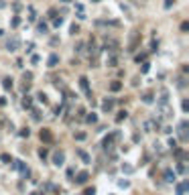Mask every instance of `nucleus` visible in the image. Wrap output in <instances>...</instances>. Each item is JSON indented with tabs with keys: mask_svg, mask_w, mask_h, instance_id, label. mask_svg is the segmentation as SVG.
<instances>
[{
	"mask_svg": "<svg viewBox=\"0 0 189 195\" xmlns=\"http://www.w3.org/2000/svg\"><path fill=\"white\" fill-rule=\"evenodd\" d=\"M30 114H33V120H41V112L37 108H30Z\"/></svg>",
	"mask_w": 189,
	"mask_h": 195,
	"instance_id": "24",
	"label": "nucleus"
},
{
	"mask_svg": "<svg viewBox=\"0 0 189 195\" xmlns=\"http://www.w3.org/2000/svg\"><path fill=\"white\" fill-rule=\"evenodd\" d=\"M0 159H2L4 163H12V159H10V155H2V156H0Z\"/></svg>",
	"mask_w": 189,
	"mask_h": 195,
	"instance_id": "33",
	"label": "nucleus"
},
{
	"mask_svg": "<svg viewBox=\"0 0 189 195\" xmlns=\"http://www.w3.org/2000/svg\"><path fill=\"white\" fill-rule=\"evenodd\" d=\"M138 43H140V33H138V31H132V35H130V43H128V51H130V53L138 47Z\"/></svg>",
	"mask_w": 189,
	"mask_h": 195,
	"instance_id": "3",
	"label": "nucleus"
},
{
	"mask_svg": "<svg viewBox=\"0 0 189 195\" xmlns=\"http://www.w3.org/2000/svg\"><path fill=\"white\" fill-rule=\"evenodd\" d=\"M47 155H49V152H47V148H45V146H43V148H39V156H41L43 161L47 159Z\"/></svg>",
	"mask_w": 189,
	"mask_h": 195,
	"instance_id": "26",
	"label": "nucleus"
},
{
	"mask_svg": "<svg viewBox=\"0 0 189 195\" xmlns=\"http://www.w3.org/2000/svg\"><path fill=\"white\" fill-rule=\"evenodd\" d=\"M144 57H146V53H140V55H136V61L140 63V61H144Z\"/></svg>",
	"mask_w": 189,
	"mask_h": 195,
	"instance_id": "35",
	"label": "nucleus"
},
{
	"mask_svg": "<svg viewBox=\"0 0 189 195\" xmlns=\"http://www.w3.org/2000/svg\"><path fill=\"white\" fill-rule=\"evenodd\" d=\"M30 195H41V193H35V191H33V193H30Z\"/></svg>",
	"mask_w": 189,
	"mask_h": 195,
	"instance_id": "45",
	"label": "nucleus"
},
{
	"mask_svg": "<svg viewBox=\"0 0 189 195\" xmlns=\"http://www.w3.org/2000/svg\"><path fill=\"white\" fill-rule=\"evenodd\" d=\"M37 31L41 33V35H47V33H49V27H47V23H39V24H37Z\"/></svg>",
	"mask_w": 189,
	"mask_h": 195,
	"instance_id": "17",
	"label": "nucleus"
},
{
	"mask_svg": "<svg viewBox=\"0 0 189 195\" xmlns=\"http://www.w3.org/2000/svg\"><path fill=\"white\" fill-rule=\"evenodd\" d=\"M142 102L144 104H152V102H155V96L152 94H142Z\"/></svg>",
	"mask_w": 189,
	"mask_h": 195,
	"instance_id": "22",
	"label": "nucleus"
},
{
	"mask_svg": "<svg viewBox=\"0 0 189 195\" xmlns=\"http://www.w3.org/2000/svg\"><path fill=\"white\" fill-rule=\"evenodd\" d=\"M63 2H71V0H63Z\"/></svg>",
	"mask_w": 189,
	"mask_h": 195,
	"instance_id": "47",
	"label": "nucleus"
},
{
	"mask_svg": "<svg viewBox=\"0 0 189 195\" xmlns=\"http://www.w3.org/2000/svg\"><path fill=\"white\" fill-rule=\"evenodd\" d=\"M122 171H124V173H132V171H134V169H132L130 165H122Z\"/></svg>",
	"mask_w": 189,
	"mask_h": 195,
	"instance_id": "29",
	"label": "nucleus"
},
{
	"mask_svg": "<svg viewBox=\"0 0 189 195\" xmlns=\"http://www.w3.org/2000/svg\"><path fill=\"white\" fill-rule=\"evenodd\" d=\"M179 138H181L183 142L187 140V120H181V122H179Z\"/></svg>",
	"mask_w": 189,
	"mask_h": 195,
	"instance_id": "7",
	"label": "nucleus"
},
{
	"mask_svg": "<svg viewBox=\"0 0 189 195\" xmlns=\"http://www.w3.org/2000/svg\"><path fill=\"white\" fill-rule=\"evenodd\" d=\"M12 27H18V24H21V16H14V18H12Z\"/></svg>",
	"mask_w": 189,
	"mask_h": 195,
	"instance_id": "31",
	"label": "nucleus"
},
{
	"mask_svg": "<svg viewBox=\"0 0 189 195\" xmlns=\"http://www.w3.org/2000/svg\"><path fill=\"white\" fill-rule=\"evenodd\" d=\"M120 89H122L120 81H112V83H110V92H120Z\"/></svg>",
	"mask_w": 189,
	"mask_h": 195,
	"instance_id": "21",
	"label": "nucleus"
},
{
	"mask_svg": "<svg viewBox=\"0 0 189 195\" xmlns=\"http://www.w3.org/2000/svg\"><path fill=\"white\" fill-rule=\"evenodd\" d=\"M75 152H77V156H79V159H81L83 163H91V159H90V155H88V152H85V150H81V148H77Z\"/></svg>",
	"mask_w": 189,
	"mask_h": 195,
	"instance_id": "13",
	"label": "nucleus"
},
{
	"mask_svg": "<svg viewBox=\"0 0 189 195\" xmlns=\"http://www.w3.org/2000/svg\"><path fill=\"white\" fill-rule=\"evenodd\" d=\"M61 24H63V18H61V16H59V18H57V16H53V27H57V29H59Z\"/></svg>",
	"mask_w": 189,
	"mask_h": 195,
	"instance_id": "25",
	"label": "nucleus"
},
{
	"mask_svg": "<svg viewBox=\"0 0 189 195\" xmlns=\"http://www.w3.org/2000/svg\"><path fill=\"white\" fill-rule=\"evenodd\" d=\"M85 122L96 124V122H98V114H94V112H91V114H88V116H85Z\"/></svg>",
	"mask_w": 189,
	"mask_h": 195,
	"instance_id": "19",
	"label": "nucleus"
},
{
	"mask_svg": "<svg viewBox=\"0 0 189 195\" xmlns=\"http://www.w3.org/2000/svg\"><path fill=\"white\" fill-rule=\"evenodd\" d=\"M169 146L175 148V146H177V140H175V138H169Z\"/></svg>",
	"mask_w": 189,
	"mask_h": 195,
	"instance_id": "39",
	"label": "nucleus"
},
{
	"mask_svg": "<svg viewBox=\"0 0 189 195\" xmlns=\"http://www.w3.org/2000/svg\"><path fill=\"white\" fill-rule=\"evenodd\" d=\"M12 8H14V10H21V8H23V4H21V2H14V4H12Z\"/></svg>",
	"mask_w": 189,
	"mask_h": 195,
	"instance_id": "41",
	"label": "nucleus"
},
{
	"mask_svg": "<svg viewBox=\"0 0 189 195\" xmlns=\"http://www.w3.org/2000/svg\"><path fill=\"white\" fill-rule=\"evenodd\" d=\"M163 177H165V181H167V183H173V181H175V171H171V169H165Z\"/></svg>",
	"mask_w": 189,
	"mask_h": 195,
	"instance_id": "12",
	"label": "nucleus"
},
{
	"mask_svg": "<svg viewBox=\"0 0 189 195\" xmlns=\"http://www.w3.org/2000/svg\"><path fill=\"white\" fill-rule=\"evenodd\" d=\"M112 108H114V100L112 98H106V100L102 102V110H104V112H112Z\"/></svg>",
	"mask_w": 189,
	"mask_h": 195,
	"instance_id": "10",
	"label": "nucleus"
},
{
	"mask_svg": "<svg viewBox=\"0 0 189 195\" xmlns=\"http://www.w3.org/2000/svg\"><path fill=\"white\" fill-rule=\"evenodd\" d=\"M79 87H81L83 94L88 96V100L94 104V98H91V89H90V79L85 77V75H81V77H79Z\"/></svg>",
	"mask_w": 189,
	"mask_h": 195,
	"instance_id": "1",
	"label": "nucleus"
},
{
	"mask_svg": "<svg viewBox=\"0 0 189 195\" xmlns=\"http://www.w3.org/2000/svg\"><path fill=\"white\" fill-rule=\"evenodd\" d=\"M126 118H128V112H126V110H120L118 116H116V122H122V120H126Z\"/></svg>",
	"mask_w": 189,
	"mask_h": 195,
	"instance_id": "20",
	"label": "nucleus"
},
{
	"mask_svg": "<svg viewBox=\"0 0 189 195\" xmlns=\"http://www.w3.org/2000/svg\"><path fill=\"white\" fill-rule=\"evenodd\" d=\"M183 112H189V102L183 100Z\"/></svg>",
	"mask_w": 189,
	"mask_h": 195,
	"instance_id": "38",
	"label": "nucleus"
},
{
	"mask_svg": "<svg viewBox=\"0 0 189 195\" xmlns=\"http://www.w3.org/2000/svg\"><path fill=\"white\" fill-rule=\"evenodd\" d=\"M88 179H90V175H88L85 171H81V173H77V177H75V183H77V185H83V183H85Z\"/></svg>",
	"mask_w": 189,
	"mask_h": 195,
	"instance_id": "11",
	"label": "nucleus"
},
{
	"mask_svg": "<svg viewBox=\"0 0 189 195\" xmlns=\"http://www.w3.org/2000/svg\"><path fill=\"white\" fill-rule=\"evenodd\" d=\"M75 140H85V132H77L75 134Z\"/></svg>",
	"mask_w": 189,
	"mask_h": 195,
	"instance_id": "32",
	"label": "nucleus"
},
{
	"mask_svg": "<svg viewBox=\"0 0 189 195\" xmlns=\"http://www.w3.org/2000/svg\"><path fill=\"white\" fill-rule=\"evenodd\" d=\"M187 29H189V23H181V31L185 33V31H187Z\"/></svg>",
	"mask_w": 189,
	"mask_h": 195,
	"instance_id": "42",
	"label": "nucleus"
},
{
	"mask_svg": "<svg viewBox=\"0 0 189 195\" xmlns=\"http://www.w3.org/2000/svg\"><path fill=\"white\" fill-rule=\"evenodd\" d=\"M29 79H33V73H30V71H27V73H24V81H29Z\"/></svg>",
	"mask_w": 189,
	"mask_h": 195,
	"instance_id": "40",
	"label": "nucleus"
},
{
	"mask_svg": "<svg viewBox=\"0 0 189 195\" xmlns=\"http://www.w3.org/2000/svg\"><path fill=\"white\" fill-rule=\"evenodd\" d=\"M163 104H169V89H167V87H163V89H161V98H159V106H163Z\"/></svg>",
	"mask_w": 189,
	"mask_h": 195,
	"instance_id": "9",
	"label": "nucleus"
},
{
	"mask_svg": "<svg viewBox=\"0 0 189 195\" xmlns=\"http://www.w3.org/2000/svg\"><path fill=\"white\" fill-rule=\"evenodd\" d=\"M175 4V0H165V8H171Z\"/></svg>",
	"mask_w": 189,
	"mask_h": 195,
	"instance_id": "36",
	"label": "nucleus"
},
{
	"mask_svg": "<svg viewBox=\"0 0 189 195\" xmlns=\"http://www.w3.org/2000/svg\"><path fill=\"white\" fill-rule=\"evenodd\" d=\"M2 87H4V89H12V77L4 75V77H2Z\"/></svg>",
	"mask_w": 189,
	"mask_h": 195,
	"instance_id": "14",
	"label": "nucleus"
},
{
	"mask_svg": "<svg viewBox=\"0 0 189 195\" xmlns=\"http://www.w3.org/2000/svg\"><path fill=\"white\" fill-rule=\"evenodd\" d=\"M37 100H39V102H43V104H45V106H47V104H49V98H47V94H43V92H39V96H37Z\"/></svg>",
	"mask_w": 189,
	"mask_h": 195,
	"instance_id": "23",
	"label": "nucleus"
},
{
	"mask_svg": "<svg viewBox=\"0 0 189 195\" xmlns=\"http://www.w3.org/2000/svg\"><path fill=\"white\" fill-rule=\"evenodd\" d=\"M39 136H41V140L45 142V144H51V142H53V134H51L49 128H43V130L39 132Z\"/></svg>",
	"mask_w": 189,
	"mask_h": 195,
	"instance_id": "6",
	"label": "nucleus"
},
{
	"mask_svg": "<svg viewBox=\"0 0 189 195\" xmlns=\"http://www.w3.org/2000/svg\"><path fill=\"white\" fill-rule=\"evenodd\" d=\"M18 47H21V39H18V37H12V39L6 41V51H10V53L16 51Z\"/></svg>",
	"mask_w": 189,
	"mask_h": 195,
	"instance_id": "5",
	"label": "nucleus"
},
{
	"mask_svg": "<svg viewBox=\"0 0 189 195\" xmlns=\"http://www.w3.org/2000/svg\"><path fill=\"white\" fill-rule=\"evenodd\" d=\"M149 69H151V63H142V69H140V71H142V73H146Z\"/></svg>",
	"mask_w": 189,
	"mask_h": 195,
	"instance_id": "34",
	"label": "nucleus"
},
{
	"mask_svg": "<svg viewBox=\"0 0 189 195\" xmlns=\"http://www.w3.org/2000/svg\"><path fill=\"white\" fill-rule=\"evenodd\" d=\"M116 138H120V132H118V130H114L112 134H108L106 138H104V140H102V146L106 148H112V144H114V140H116Z\"/></svg>",
	"mask_w": 189,
	"mask_h": 195,
	"instance_id": "2",
	"label": "nucleus"
},
{
	"mask_svg": "<svg viewBox=\"0 0 189 195\" xmlns=\"http://www.w3.org/2000/svg\"><path fill=\"white\" fill-rule=\"evenodd\" d=\"M83 195H96V187H88L83 191Z\"/></svg>",
	"mask_w": 189,
	"mask_h": 195,
	"instance_id": "27",
	"label": "nucleus"
},
{
	"mask_svg": "<svg viewBox=\"0 0 189 195\" xmlns=\"http://www.w3.org/2000/svg\"><path fill=\"white\" fill-rule=\"evenodd\" d=\"M91 2H102V0H91Z\"/></svg>",
	"mask_w": 189,
	"mask_h": 195,
	"instance_id": "46",
	"label": "nucleus"
},
{
	"mask_svg": "<svg viewBox=\"0 0 189 195\" xmlns=\"http://www.w3.org/2000/svg\"><path fill=\"white\" fill-rule=\"evenodd\" d=\"M2 35H4V31H2V29H0V37H2Z\"/></svg>",
	"mask_w": 189,
	"mask_h": 195,
	"instance_id": "44",
	"label": "nucleus"
},
{
	"mask_svg": "<svg viewBox=\"0 0 189 195\" xmlns=\"http://www.w3.org/2000/svg\"><path fill=\"white\" fill-rule=\"evenodd\" d=\"M23 108H33V98L30 96H24L23 98Z\"/></svg>",
	"mask_w": 189,
	"mask_h": 195,
	"instance_id": "18",
	"label": "nucleus"
},
{
	"mask_svg": "<svg viewBox=\"0 0 189 195\" xmlns=\"http://www.w3.org/2000/svg\"><path fill=\"white\" fill-rule=\"evenodd\" d=\"M63 163H65V152L63 150H55L53 152V165L55 167H63Z\"/></svg>",
	"mask_w": 189,
	"mask_h": 195,
	"instance_id": "4",
	"label": "nucleus"
},
{
	"mask_svg": "<svg viewBox=\"0 0 189 195\" xmlns=\"http://www.w3.org/2000/svg\"><path fill=\"white\" fill-rule=\"evenodd\" d=\"M69 31H71V35H77V33H79V27H77V24H71Z\"/></svg>",
	"mask_w": 189,
	"mask_h": 195,
	"instance_id": "30",
	"label": "nucleus"
},
{
	"mask_svg": "<svg viewBox=\"0 0 189 195\" xmlns=\"http://www.w3.org/2000/svg\"><path fill=\"white\" fill-rule=\"evenodd\" d=\"M177 171H179V173H185V165L179 163V165H177Z\"/></svg>",
	"mask_w": 189,
	"mask_h": 195,
	"instance_id": "37",
	"label": "nucleus"
},
{
	"mask_svg": "<svg viewBox=\"0 0 189 195\" xmlns=\"http://www.w3.org/2000/svg\"><path fill=\"white\" fill-rule=\"evenodd\" d=\"M187 187H189V183H187V181H183V183H179V185H177V195H185Z\"/></svg>",
	"mask_w": 189,
	"mask_h": 195,
	"instance_id": "15",
	"label": "nucleus"
},
{
	"mask_svg": "<svg viewBox=\"0 0 189 195\" xmlns=\"http://www.w3.org/2000/svg\"><path fill=\"white\" fill-rule=\"evenodd\" d=\"M106 63H108V67H116V65H118V57H116V55H108Z\"/></svg>",
	"mask_w": 189,
	"mask_h": 195,
	"instance_id": "16",
	"label": "nucleus"
},
{
	"mask_svg": "<svg viewBox=\"0 0 189 195\" xmlns=\"http://www.w3.org/2000/svg\"><path fill=\"white\" fill-rule=\"evenodd\" d=\"M57 63H59V55L51 53V55H49V59H47V67H57Z\"/></svg>",
	"mask_w": 189,
	"mask_h": 195,
	"instance_id": "8",
	"label": "nucleus"
},
{
	"mask_svg": "<svg viewBox=\"0 0 189 195\" xmlns=\"http://www.w3.org/2000/svg\"><path fill=\"white\" fill-rule=\"evenodd\" d=\"M18 134H21L23 138H27V136H29V134H30V130H29V128H23V130H21V132H18Z\"/></svg>",
	"mask_w": 189,
	"mask_h": 195,
	"instance_id": "28",
	"label": "nucleus"
},
{
	"mask_svg": "<svg viewBox=\"0 0 189 195\" xmlns=\"http://www.w3.org/2000/svg\"><path fill=\"white\" fill-rule=\"evenodd\" d=\"M30 61H33V63H39L41 59H39V55H33V57H30Z\"/></svg>",
	"mask_w": 189,
	"mask_h": 195,
	"instance_id": "43",
	"label": "nucleus"
}]
</instances>
